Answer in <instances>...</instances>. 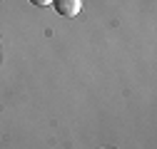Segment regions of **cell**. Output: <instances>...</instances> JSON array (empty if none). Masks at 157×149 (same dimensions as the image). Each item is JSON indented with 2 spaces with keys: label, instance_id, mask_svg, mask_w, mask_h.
<instances>
[{
  "label": "cell",
  "instance_id": "cell-1",
  "mask_svg": "<svg viewBox=\"0 0 157 149\" xmlns=\"http://www.w3.org/2000/svg\"><path fill=\"white\" fill-rule=\"evenodd\" d=\"M52 3H55L57 13L65 15V17L77 15V13H80V8H82V0H52Z\"/></svg>",
  "mask_w": 157,
  "mask_h": 149
},
{
  "label": "cell",
  "instance_id": "cell-2",
  "mask_svg": "<svg viewBox=\"0 0 157 149\" xmlns=\"http://www.w3.org/2000/svg\"><path fill=\"white\" fill-rule=\"evenodd\" d=\"M30 3H33V5H37V8H45V5H50V3H52V0H30Z\"/></svg>",
  "mask_w": 157,
  "mask_h": 149
}]
</instances>
